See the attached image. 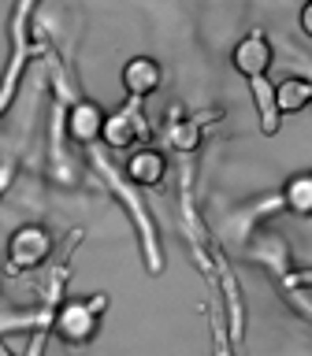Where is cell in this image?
Masks as SVG:
<instances>
[{
    "mask_svg": "<svg viewBox=\"0 0 312 356\" xmlns=\"http://www.w3.org/2000/svg\"><path fill=\"white\" fill-rule=\"evenodd\" d=\"M89 160H93L97 167V175L104 178V186L116 193V200L123 208H127V216L134 219V227H138V238H141V256H145V271L149 275H160L164 271V249H160V238H156V227H153V219H149V211H145V204L138 197H134V189L127 178H119L116 175V167H111L104 156H100V149H89Z\"/></svg>",
    "mask_w": 312,
    "mask_h": 356,
    "instance_id": "cell-1",
    "label": "cell"
},
{
    "mask_svg": "<svg viewBox=\"0 0 312 356\" xmlns=\"http://www.w3.org/2000/svg\"><path fill=\"white\" fill-rule=\"evenodd\" d=\"M108 312V293H86V297H67L60 300L52 316V334L71 349H82L97 338L100 319Z\"/></svg>",
    "mask_w": 312,
    "mask_h": 356,
    "instance_id": "cell-2",
    "label": "cell"
},
{
    "mask_svg": "<svg viewBox=\"0 0 312 356\" xmlns=\"http://www.w3.org/2000/svg\"><path fill=\"white\" fill-rule=\"evenodd\" d=\"M52 249H56V238L45 222H22V227H15L4 241V271L11 278L38 271V267L49 264Z\"/></svg>",
    "mask_w": 312,
    "mask_h": 356,
    "instance_id": "cell-3",
    "label": "cell"
},
{
    "mask_svg": "<svg viewBox=\"0 0 312 356\" xmlns=\"http://www.w3.org/2000/svg\"><path fill=\"white\" fill-rule=\"evenodd\" d=\"M30 15H33L30 4H19L15 15H11V60H8L4 78H0V115L11 108L15 89H19V78H22V71H26L30 56H33V44H30Z\"/></svg>",
    "mask_w": 312,
    "mask_h": 356,
    "instance_id": "cell-4",
    "label": "cell"
},
{
    "mask_svg": "<svg viewBox=\"0 0 312 356\" xmlns=\"http://www.w3.org/2000/svg\"><path fill=\"white\" fill-rule=\"evenodd\" d=\"M104 119L108 111L89 97H75V104H67L63 111V138L78 145V149H97V141L104 138Z\"/></svg>",
    "mask_w": 312,
    "mask_h": 356,
    "instance_id": "cell-5",
    "label": "cell"
},
{
    "mask_svg": "<svg viewBox=\"0 0 312 356\" xmlns=\"http://www.w3.org/2000/svg\"><path fill=\"white\" fill-rule=\"evenodd\" d=\"M149 119H145V111H141V100H127L123 108H116L111 115L104 119V141L108 149H134V145H149Z\"/></svg>",
    "mask_w": 312,
    "mask_h": 356,
    "instance_id": "cell-6",
    "label": "cell"
},
{
    "mask_svg": "<svg viewBox=\"0 0 312 356\" xmlns=\"http://www.w3.org/2000/svg\"><path fill=\"white\" fill-rule=\"evenodd\" d=\"M223 119L219 108L212 111H194V115H182V108H171V119H167V130H164V141L167 149H175L178 156H194L205 141V130L216 127Z\"/></svg>",
    "mask_w": 312,
    "mask_h": 356,
    "instance_id": "cell-7",
    "label": "cell"
},
{
    "mask_svg": "<svg viewBox=\"0 0 312 356\" xmlns=\"http://www.w3.org/2000/svg\"><path fill=\"white\" fill-rule=\"evenodd\" d=\"M275 63V44L264 30H249L245 38L231 49V67L238 71L245 82H256V78H267Z\"/></svg>",
    "mask_w": 312,
    "mask_h": 356,
    "instance_id": "cell-8",
    "label": "cell"
},
{
    "mask_svg": "<svg viewBox=\"0 0 312 356\" xmlns=\"http://www.w3.org/2000/svg\"><path fill=\"white\" fill-rule=\"evenodd\" d=\"M275 211H283V197L279 193H267V197H256L253 204H242V208H234L227 219H223V227H219V238L223 241H249L256 230H260V222L264 219H272Z\"/></svg>",
    "mask_w": 312,
    "mask_h": 356,
    "instance_id": "cell-9",
    "label": "cell"
},
{
    "mask_svg": "<svg viewBox=\"0 0 312 356\" xmlns=\"http://www.w3.org/2000/svg\"><path fill=\"white\" fill-rule=\"evenodd\" d=\"M245 260L267 267L272 275L286 278L294 271V256H290V245L283 234H272V230H256L253 241H245Z\"/></svg>",
    "mask_w": 312,
    "mask_h": 356,
    "instance_id": "cell-10",
    "label": "cell"
},
{
    "mask_svg": "<svg viewBox=\"0 0 312 356\" xmlns=\"http://www.w3.org/2000/svg\"><path fill=\"white\" fill-rule=\"evenodd\" d=\"M119 82L127 89V100H145L164 86V67L153 56H130L119 71Z\"/></svg>",
    "mask_w": 312,
    "mask_h": 356,
    "instance_id": "cell-11",
    "label": "cell"
},
{
    "mask_svg": "<svg viewBox=\"0 0 312 356\" xmlns=\"http://www.w3.org/2000/svg\"><path fill=\"white\" fill-rule=\"evenodd\" d=\"M123 175H127L130 186H141V189H156L167 178V156L153 145H138L127 163H123Z\"/></svg>",
    "mask_w": 312,
    "mask_h": 356,
    "instance_id": "cell-12",
    "label": "cell"
},
{
    "mask_svg": "<svg viewBox=\"0 0 312 356\" xmlns=\"http://www.w3.org/2000/svg\"><path fill=\"white\" fill-rule=\"evenodd\" d=\"M279 197H283V211L301 216V219H312V167L309 171L290 175L283 182V189H279Z\"/></svg>",
    "mask_w": 312,
    "mask_h": 356,
    "instance_id": "cell-13",
    "label": "cell"
},
{
    "mask_svg": "<svg viewBox=\"0 0 312 356\" xmlns=\"http://www.w3.org/2000/svg\"><path fill=\"white\" fill-rule=\"evenodd\" d=\"M312 104V78H283L275 86V108L279 115H297Z\"/></svg>",
    "mask_w": 312,
    "mask_h": 356,
    "instance_id": "cell-14",
    "label": "cell"
},
{
    "mask_svg": "<svg viewBox=\"0 0 312 356\" xmlns=\"http://www.w3.org/2000/svg\"><path fill=\"white\" fill-rule=\"evenodd\" d=\"M249 93H253V104H256V115H260V134H279V122H283V115H279L275 108V86L267 82V78H256V82H249Z\"/></svg>",
    "mask_w": 312,
    "mask_h": 356,
    "instance_id": "cell-15",
    "label": "cell"
},
{
    "mask_svg": "<svg viewBox=\"0 0 312 356\" xmlns=\"http://www.w3.org/2000/svg\"><path fill=\"white\" fill-rule=\"evenodd\" d=\"M283 286L290 289V293H297V289H312V267H294V271L283 278Z\"/></svg>",
    "mask_w": 312,
    "mask_h": 356,
    "instance_id": "cell-16",
    "label": "cell"
},
{
    "mask_svg": "<svg viewBox=\"0 0 312 356\" xmlns=\"http://www.w3.org/2000/svg\"><path fill=\"white\" fill-rule=\"evenodd\" d=\"M297 26H301V33H305V38H312V0L305 8H301V15H297Z\"/></svg>",
    "mask_w": 312,
    "mask_h": 356,
    "instance_id": "cell-17",
    "label": "cell"
},
{
    "mask_svg": "<svg viewBox=\"0 0 312 356\" xmlns=\"http://www.w3.org/2000/svg\"><path fill=\"white\" fill-rule=\"evenodd\" d=\"M11 175H15V167H11V163L0 167V197H4V189H8V182H11Z\"/></svg>",
    "mask_w": 312,
    "mask_h": 356,
    "instance_id": "cell-18",
    "label": "cell"
},
{
    "mask_svg": "<svg viewBox=\"0 0 312 356\" xmlns=\"http://www.w3.org/2000/svg\"><path fill=\"white\" fill-rule=\"evenodd\" d=\"M294 305H297L301 312H309V316H312V305H309V300H305V297H301V293H294Z\"/></svg>",
    "mask_w": 312,
    "mask_h": 356,
    "instance_id": "cell-19",
    "label": "cell"
}]
</instances>
